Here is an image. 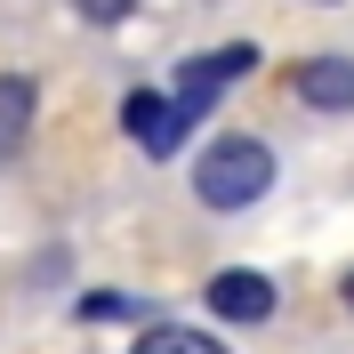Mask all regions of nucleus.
Wrapping results in <instances>:
<instances>
[{"instance_id": "obj_1", "label": "nucleus", "mask_w": 354, "mask_h": 354, "mask_svg": "<svg viewBox=\"0 0 354 354\" xmlns=\"http://www.w3.org/2000/svg\"><path fill=\"white\" fill-rule=\"evenodd\" d=\"M274 194V145L266 137H218L194 153V201L201 209H250V201Z\"/></svg>"}, {"instance_id": "obj_2", "label": "nucleus", "mask_w": 354, "mask_h": 354, "mask_svg": "<svg viewBox=\"0 0 354 354\" xmlns=\"http://www.w3.org/2000/svg\"><path fill=\"white\" fill-rule=\"evenodd\" d=\"M250 73H258V48H250V41L201 48V57H185V65H177V81H169V105L185 113V129H194L201 113L218 105V97H225L234 81H250Z\"/></svg>"}, {"instance_id": "obj_3", "label": "nucleus", "mask_w": 354, "mask_h": 354, "mask_svg": "<svg viewBox=\"0 0 354 354\" xmlns=\"http://www.w3.org/2000/svg\"><path fill=\"white\" fill-rule=\"evenodd\" d=\"M121 129H129L137 153H153V161H169L177 145L194 137V129H185V113H177L161 88H129V97H121Z\"/></svg>"}, {"instance_id": "obj_4", "label": "nucleus", "mask_w": 354, "mask_h": 354, "mask_svg": "<svg viewBox=\"0 0 354 354\" xmlns=\"http://www.w3.org/2000/svg\"><path fill=\"white\" fill-rule=\"evenodd\" d=\"M209 314L218 322H242V330H258V322H274V282L266 274H250V266H225V274H209Z\"/></svg>"}, {"instance_id": "obj_5", "label": "nucleus", "mask_w": 354, "mask_h": 354, "mask_svg": "<svg viewBox=\"0 0 354 354\" xmlns=\"http://www.w3.org/2000/svg\"><path fill=\"white\" fill-rule=\"evenodd\" d=\"M290 88H298V105L306 113H354V57H306V65L290 73Z\"/></svg>"}, {"instance_id": "obj_6", "label": "nucleus", "mask_w": 354, "mask_h": 354, "mask_svg": "<svg viewBox=\"0 0 354 354\" xmlns=\"http://www.w3.org/2000/svg\"><path fill=\"white\" fill-rule=\"evenodd\" d=\"M32 113H41V88H32V73H0V161L17 153L24 137H32Z\"/></svg>"}, {"instance_id": "obj_7", "label": "nucleus", "mask_w": 354, "mask_h": 354, "mask_svg": "<svg viewBox=\"0 0 354 354\" xmlns=\"http://www.w3.org/2000/svg\"><path fill=\"white\" fill-rule=\"evenodd\" d=\"M129 354H225L209 330H185V322H145Z\"/></svg>"}, {"instance_id": "obj_8", "label": "nucleus", "mask_w": 354, "mask_h": 354, "mask_svg": "<svg viewBox=\"0 0 354 354\" xmlns=\"http://www.w3.org/2000/svg\"><path fill=\"white\" fill-rule=\"evenodd\" d=\"M73 314L81 322H145V298H129V290H88Z\"/></svg>"}, {"instance_id": "obj_9", "label": "nucleus", "mask_w": 354, "mask_h": 354, "mask_svg": "<svg viewBox=\"0 0 354 354\" xmlns=\"http://www.w3.org/2000/svg\"><path fill=\"white\" fill-rule=\"evenodd\" d=\"M129 8H137V0H73V17H81V24H121Z\"/></svg>"}, {"instance_id": "obj_10", "label": "nucleus", "mask_w": 354, "mask_h": 354, "mask_svg": "<svg viewBox=\"0 0 354 354\" xmlns=\"http://www.w3.org/2000/svg\"><path fill=\"white\" fill-rule=\"evenodd\" d=\"M338 298H346V314H354V274H346V282H338Z\"/></svg>"}, {"instance_id": "obj_11", "label": "nucleus", "mask_w": 354, "mask_h": 354, "mask_svg": "<svg viewBox=\"0 0 354 354\" xmlns=\"http://www.w3.org/2000/svg\"><path fill=\"white\" fill-rule=\"evenodd\" d=\"M314 8H338V0H314Z\"/></svg>"}]
</instances>
